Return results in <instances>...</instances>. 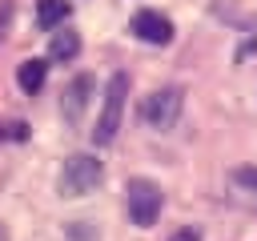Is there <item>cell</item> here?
Segmentation results:
<instances>
[{"instance_id": "6da1fadb", "label": "cell", "mask_w": 257, "mask_h": 241, "mask_svg": "<svg viewBox=\"0 0 257 241\" xmlns=\"http://www.w3.org/2000/svg\"><path fill=\"white\" fill-rule=\"evenodd\" d=\"M124 205H128V221L141 225V229H149V225L161 217L165 193H161L157 181H149V177H133L128 189H124Z\"/></svg>"}, {"instance_id": "7a4b0ae2", "label": "cell", "mask_w": 257, "mask_h": 241, "mask_svg": "<svg viewBox=\"0 0 257 241\" xmlns=\"http://www.w3.org/2000/svg\"><path fill=\"white\" fill-rule=\"evenodd\" d=\"M100 177H104V169L92 153H72L60 169V197H84L100 185Z\"/></svg>"}, {"instance_id": "3957f363", "label": "cell", "mask_w": 257, "mask_h": 241, "mask_svg": "<svg viewBox=\"0 0 257 241\" xmlns=\"http://www.w3.org/2000/svg\"><path fill=\"white\" fill-rule=\"evenodd\" d=\"M124 96H128V76L116 72L108 76V88H104V104H100V116H96V129H92V141L96 145H108L120 129V112H124Z\"/></svg>"}, {"instance_id": "277c9868", "label": "cell", "mask_w": 257, "mask_h": 241, "mask_svg": "<svg viewBox=\"0 0 257 241\" xmlns=\"http://www.w3.org/2000/svg\"><path fill=\"white\" fill-rule=\"evenodd\" d=\"M185 108V92L181 88H157L141 100V120L153 125V129H173L177 116Z\"/></svg>"}, {"instance_id": "5b68a950", "label": "cell", "mask_w": 257, "mask_h": 241, "mask_svg": "<svg viewBox=\"0 0 257 241\" xmlns=\"http://www.w3.org/2000/svg\"><path fill=\"white\" fill-rule=\"evenodd\" d=\"M92 88H96V80H92L88 72H80V76L68 80V88H64V96H60V112H64L68 125H80V120H84V108H88V100H92Z\"/></svg>"}, {"instance_id": "8992f818", "label": "cell", "mask_w": 257, "mask_h": 241, "mask_svg": "<svg viewBox=\"0 0 257 241\" xmlns=\"http://www.w3.org/2000/svg\"><path fill=\"white\" fill-rule=\"evenodd\" d=\"M128 28H133V36L145 40V44H169V40H173V20L161 16V12H153V8H141Z\"/></svg>"}, {"instance_id": "52a82bcc", "label": "cell", "mask_w": 257, "mask_h": 241, "mask_svg": "<svg viewBox=\"0 0 257 241\" xmlns=\"http://www.w3.org/2000/svg\"><path fill=\"white\" fill-rule=\"evenodd\" d=\"M229 201L257 213V165H241L229 173Z\"/></svg>"}, {"instance_id": "ba28073f", "label": "cell", "mask_w": 257, "mask_h": 241, "mask_svg": "<svg viewBox=\"0 0 257 241\" xmlns=\"http://www.w3.org/2000/svg\"><path fill=\"white\" fill-rule=\"evenodd\" d=\"M80 52V36L72 28H52V40H48V56L52 60H72Z\"/></svg>"}, {"instance_id": "9c48e42d", "label": "cell", "mask_w": 257, "mask_h": 241, "mask_svg": "<svg viewBox=\"0 0 257 241\" xmlns=\"http://www.w3.org/2000/svg\"><path fill=\"white\" fill-rule=\"evenodd\" d=\"M44 76H48V64L44 60H24L20 68H16V84L24 88V92H40V84H44Z\"/></svg>"}, {"instance_id": "30bf717a", "label": "cell", "mask_w": 257, "mask_h": 241, "mask_svg": "<svg viewBox=\"0 0 257 241\" xmlns=\"http://www.w3.org/2000/svg\"><path fill=\"white\" fill-rule=\"evenodd\" d=\"M68 12H72V8H68L64 0H36V24H40L44 32L56 28V24H64Z\"/></svg>"}, {"instance_id": "8fae6325", "label": "cell", "mask_w": 257, "mask_h": 241, "mask_svg": "<svg viewBox=\"0 0 257 241\" xmlns=\"http://www.w3.org/2000/svg\"><path fill=\"white\" fill-rule=\"evenodd\" d=\"M0 137H12V141H24V137H28V129L12 120V125H0Z\"/></svg>"}, {"instance_id": "7c38bea8", "label": "cell", "mask_w": 257, "mask_h": 241, "mask_svg": "<svg viewBox=\"0 0 257 241\" xmlns=\"http://www.w3.org/2000/svg\"><path fill=\"white\" fill-rule=\"evenodd\" d=\"M169 241H201V233H197V229L189 225V229H177V233H173Z\"/></svg>"}, {"instance_id": "4fadbf2b", "label": "cell", "mask_w": 257, "mask_h": 241, "mask_svg": "<svg viewBox=\"0 0 257 241\" xmlns=\"http://www.w3.org/2000/svg\"><path fill=\"white\" fill-rule=\"evenodd\" d=\"M0 241H8V233H4V225H0Z\"/></svg>"}]
</instances>
